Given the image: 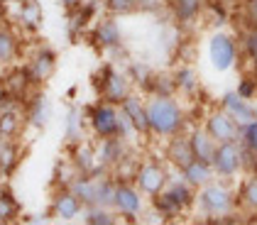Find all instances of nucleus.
<instances>
[{
    "label": "nucleus",
    "mask_w": 257,
    "mask_h": 225,
    "mask_svg": "<svg viewBox=\"0 0 257 225\" xmlns=\"http://www.w3.org/2000/svg\"><path fill=\"white\" fill-rule=\"evenodd\" d=\"M164 154H162V159L169 164L174 171H181L186 164L194 159V152H191V144H189V135L186 132H179L174 137H169V140H164Z\"/></svg>",
    "instance_id": "f3484780"
},
{
    "label": "nucleus",
    "mask_w": 257,
    "mask_h": 225,
    "mask_svg": "<svg viewBox=\"0 0 257 225\" xmlns=\"http://www.w3.org/2000/svg\"><path fill=\"white\" fill-rule=\"evenodd\" d=\"M120 110L127 115V120L135 125L140 137H150V123H147V101L140 93H130L125 101L120 103Z\"/></svg>",
    "instance_id": "aec40b11"
},
{
    "label": "nucleus",
    "mask_w": 257,
    "mask_h": 225,
    "mask_svg": "<svg viewBox=\"0 0 257 225\" xmlns=\"http://www.w3.org/2000/svg\"><path fill=\"white\" fill-rule=\"evenodd\" d=\"M127 149H130V144L125 140H120L118 135L115 137H103V140L96 142V159H98L100 166H105L110 171L127 154Z\"/></svg>",
    "instance_id": "412c9836"
},
{
    "label": "nucleus",
    "mask_w": 257,
    "mask_h": 225,
    "mask_svg": "<svg viewBox=\"0 0 257 225\" xmlns=\"http://www.w3.org/2000/svg\"><path fill=\"white\" fill-rule=\"evenodd\" d=\"M93 79H96L93 83H96V88H98L100 98L108 101V103H115V105H120V103L135 91V86H133V81H130L127 71L115 69V64L113 62L103 64L100 71L93 76Z\"/></svg>",
    "instance_id": "20e7f679"
},
{
    "label": "nucleus",
    "mask_w": 257,
    "mask_h": 225,
    "mask_svg": "<svg viewBox=\"0 0 257 225\" xmlns=\"http://www.w3.org/2000/svg\"><path fill=\"white\" fill-rule=\"evenodd\" d=\"M22 52L20 32L15 30V25L8 20L0 22V69H8L10 64H18Z\"/></svg>",
    "instance_id": "6ab92c4d"
},
{
    "label": "nucleus",
    "mask_w": 257,
    "mask_h": 225,
    "mask_svg": "<svg viewBox=\"0 0 257 225\" xmlns=\"http://www.w3.org/2000/svg\"><path fill=\"white\" fill-rule=\"evenodd\" d=\"M22 164V144L18 137H3L0 135V179H8L18 171Z\"/></svg>",
    "instance_id": "4be33fe9"
},
{
    "label": "nucleus",
    "mask_w": 257,
    "mask_h": 225,
    "mask_svg": "<svg viewBox=\"0 0 257 225\" xmlns=\"http://www.w3.org/2000/svg\"><path fill=\"white\" fill-rule=\"evenodd\" d=\"M8 8H10V5H3V3H0V22L8 20Z\"/></svg>",
    "instance_id": "a19ab883"
},
{
    "label": "nucleus",
    "mask_w": 257,
    "mask_h": 225,
    "mask_svg": "<svg viewBox=\"0 0 257 225\" xmlns=\"http://www.w3.org/2000/svg\"><path fill=\"white\" fill-rule=\"evenodd\" d=\"M71 152H69V159L74 162V166L79 169V174H108L105 166H100L96 159V144L81 140L76 144H69Z\"/></svg>",
    "instance_id": "a211bd4d"
},
{
    "label": "nucleus",
    "mask_w": 257,
    "mask_h": 225,
    "mask_svg": "<svg viewBox=\"0 0 257 225\" xmlns=\"http://www.w3.org/2000/svg\"><path fill=\"white\" fill-rule=\"evenodd\" d=\"M242 22H245V27L257 25V0H245V5H242Z\"/></svg>",
    "instance_id": "4c0bfd02"
},
{
    "label": "nucleus",
    "mask_w": 257,
    "mask_h": 225,
    "mask_svg": "<svg viewBox=\"0 0 257 225\" xmlns=\"http://www.w3.org/2000/svg\"><path fill=\"white\" fill-rule=\"evenodd\" d=\"M8 101H10V93H8L5 81H3V76H0V103H8Z\"/></svg>",
    "instance_id": "ea45409f"
},
{
    "label": "nucleus",
    "mask_w": 257,
    "mask_h": 225,
    "mask_svg": "<svg viewBox=\"0 0 257 225\" xmlns=\"http://www.w3.org/2000/svg\"><path fill=\"white\" fill-rule=\"evenodd\" d=\"M147 123L150 137L169 140L179 132H186L191 127L189 113L181 105L177 96H147Z\"/></svg>",
    "instance_id": "f257e3e1"
},
{
    "label": "nucleus",
    "mask_w": 257,
    "mask_h": 225,
    "mask_svg": "<svg viewBox=\"0 0 257 225\" xmlns=\"http://www.w3.org/2000/svg\"><path fill=\"white\" fill-rule=\"evenodd\" d=\"M76 176H79V169L74 166L71 159H59V162H57V166H54V184H57V188L71 186V181H74Z\"/></svg>",
    "instance_id": "473e14b6"
},
{
    "label": "nucleus",
    "mask_w": 257,
    "mask_h": 225,
    "mask_svg": "<svg viewBox=\"0 0 257 225\" xmlns=\"http://www.w3.org/2000/svg\"><path fill=\"white\" fill-rule=\"evenodd\" d=\"M237 40H240V52L247 59H257V25L242 27V35Z\"/></svg>",
    "instance_id": "72a5a7b5"
},
{
    "label": "nucleus",
    "mask_w": 257,
    "mask_h": 225,
    "mask_svg": "<svg viewBox=\"0 0 257 225\" xmlns=\"http://www.w3.org/2000/svg\"><path fill=\"white\" fill-rule=\"evenodd\" d=\"M174 83H177V93L184 98H196L198 91H201V79H198V71L191 64H181L174 71Z\"/></svg>",
    "instance_id": "393cba45"
},
{
    "label": "nucleus",
    "mask_w": 257,
    "mask_h": 225,
    "mask_svg": "<svg viewBox=\"0 0 257 225\" xmlns=\"http://www.w3.org/2000/svg\"><path fill=\"white\" fill-rule=\"evenodd\" d=\"M81 220L88 225H113L118 223V213L113 208H105V205H86Z\"/></svg>",
    "instance_id": "7c9ffc66"
},
{
    "label": "nucleus",
    "mask_w": 257,
    "mask_h": 225,
    "mask_svg": "<svg viewBox=\"0 0 257 225\" xmlns=\"http://www.w3.org/2000/svg\"><path fill=\"white\" fill-rule=\"evenodd\" d=\"M18 218H22V205L18 196L8 186H0V225L15 223Z\"/></svg>",
    "instance_id": "c85d7f7f"
},
{
    "label": "nucleus",
    "mask_w": 257,
    "mask_h": 225,
    "mask_svg": "<svg viewBox=\"0 0 257 225\" xmlns=\"http://www.w3.org/2000/svg\"><path fill=\"white\" fill-rule=\"evenodd\" d=\"M86 0H61V5H64V10L69 13V10H76V8H81Z\"/></svg>",
    "instance_id": "58836bf2"
},
{
    "label": "nucleus",
    "mask_w": 257,
    "mask_h": 225,
    "mask_svg": "<svg viewBox=\"0 0 257 225\" xmlns=\"http://www.w3.org/2000/svg\"><path fill=\"white\" fill-rule=\"evenodd\" d=\"M169 179H172V171L164 159H145V162H140L133 181L147 198H155L157 193L167 188Z\"/></svg>",
    "instance_id": "423d86ee"
},
{
    "label": "nucleus",
    "mask_w": 257,
    "mask_h": 225,
    "mask_svg": "<svg viewBox=\"0 0 257 225\" xmlns=\"http://www.w3.org/2000/svg\"><path fill=\"white\" fill-rule=\"evenodd\" d=\"M203 130L216 140V142H233L240 137V125L223 110V108H216V110H208L206 115H203Z\"/></svg>",
    "instance_id": "9d476101"
},
{
    "label": "nucleus",
    "mask_w": 257,
    "mask_h": 225,
    "mask_svg": "<svg viewBox=\"0 0 257 225\" xmlns=\"http://www.w3.org/2000/svg\"><path fill=\"white\" fill-rule=\"evenodd\" d=\"M237 142L242 144L245 149H250V152H255L257 154V118L252 123L242 125L240 127V137H237Z\"/></svg>",
    "instance_id": "c9c22d12"
},
{
    "label": "nucleus",
    "mask_w": 257,
    "mask_h": 225,
    "mask_svg": "<svg viewBox=\"0 0 257 225\" xmlns=\"http://www.w3.org/2000/svg\"><path fill=\"white\" fill-rule=\"evenodd\" d=\"M142 93L147 96H177V83H174V74H164V71H155L147 86L142 88Z\"/></svg>",
    "instance_id": "c756f323"
},
{
    "label": "nucleus",
    "mask_w": 257,
    "mask_h": 225,
    "mask_svg": "<svg viewBox=\"0 0 257 225\" xmlns=\"http://www.w3.org/2000/svg\"><path fill=\"white\" fill-rule=\"evenodd\" d=\"M203 5H206V0H169L172 15L181 27L196 22L203 15Z\"/></svg>",
    "instance_id": "bb28decb"
},
{
    "label": "nucleus",
    "mask_w": 257,
    "mask_h": 225,
    "mask_svg": "<svg viewBox=\"0 0 257 225\" xmlns=\"http://www.w3.org/2000/svg\"><path fill=\"white\" fill-rule=\"evenodd\" d=\"M201 218L213 220V223H230L233 213L237 210V193L233 188V181L228 179H213L206 186L196 188V203Z\"/></svg>",
    "instance_id": "f03ea898"
},
{
    "label": "nucleus",
    "mask_w": 257,
    "mask_h": 225,
    "mask_svg": "<svg viewBox=\"0 0 257 225\" xmlns=\"http://www.w3.org/2000/svg\"><path fill=\"white\" fill-rule=\"evenodd\" d=\"M211 166H213V174L218 179L233 181L235 176H240L242 174V147H240V142L237 140L218 142L213 159H211Z\"/></svg>",
    "instance_id": "6e6552de"
},
{
    "label": "nucleus",
    "mask_w": 257,
    "mask_h": 225,
    "mask_svg": "<svg viewBox=\"0 0 257 225\" xmlns=\"http://www.w3.org/2000/svg\"><path fill=\"white\" fill-rule=\"evenodd\" d=\"M0 3H3V5H13L15 0H0Z\"/></svg>",
    "instance_id": "79ce46f5"
},
{
    "label": "nucleus",
    "mask_w": 257,
    "mask_h": 225,
    "mask_svg": "<svg viewBox=\"0 0 257 225\" xmlns=\"http://www.w3.org/2000/svg\"><path fill=\"white\" fill-rule=\"evenodd\" d=\"M237 193V208H245L247 213L257 215V174H245Z\"/></svg>",
    "instance_id": "cd10ccee"
},
{
    "label": "nucleus",
    "mask_w": 257,
    "mask_h": 225,
    "mask_svg": "<svg viewBox=\"0 0 257 225\" xmlns=\"http://www.w3.org/2000/svg\"><path fill=\"white\" fill-rule=\"evenodd\" d=\"M186 135H189V144H191L194 157H196V159H203V162H211L218 142L203 130V125H191V127L186 130Z\"/></svg>",
    "instance_id": "5701e85b"
},
{
    "label": "nucleus",
    "mask_w": 257,
    "mask_h": 225,
    "mask_svg": "<svg viewBox=\"0 0 257 225\" xmlns=\"http://www.w3.org/2000/svg\"><path fill=\"white\" fill-rule=\"evenodd\" d=\"M218 108H223L240 127L252 123L257 118V103L242 98L237 91H225V93L220 96V105H218Z\"/></svg>",
    "instance_id": "4468645a"
},
{
    "label": "nucleus",
    "mask_w": 257,
    "mask_h": 225,
    "mask_svg": "<svg viewBox=\"0 0 257 225\" xmlns=\"http://www.w3.org/2000/svg\"><path fill=\"white\" fill-rule=\"evenodd\" d=\"M83 201H81L79 196L69 188V186H61L54 191V196H52V205H49V215L52 218H57V220H64V223H71V220H76L83 215Z\"/></svg>",
    "instance_id": "f8f14e48"
},
{
    "label": "nucleus",
    "mask_w": 257,
    "mask_h": 225,
    "mask_svg": "<svg viewBox=\"0 0 257 225\" xmlns=\"http://www.w3.org/2000/svg\"><path fill=\"white\" fill-rule=\"evenodd\" d=\"M103 10L115 18L133 15V13H138V0H103Z\"/></svg>",
    "instance_id": "f704fd0d"
},
{
    "label": "nucleus",
    "mask_w": 257,
    "mask_h": 225,
    "mask_svg": "<svg viewBox=\"0 0 257 225\" xmlns=\"http://www.w3.org/2000/svg\"><path fill=\"white\" fill-rule=\"evenodd\" d=\"M145 208H147V196L135 186V181H118L115 184L113 210L118 213V218L138 220Z\"/></svg>",
    "instance_id": "0eeeda50"
},
{
    "label": "nucleus",
    "mask_w": 257,
    "mask_h": 225,
    "mask_svg": "<svg viewBox=\"0 0 257 225\" xmlns=\"http://www.w3.org/2000/svg\"><path fill=\"white\" fill-rule=\"evenodd\" d=\"M125 71H127V76H130L133 86H138L140 91L147 86V81H150L152 74H155V69H152L150 64H145V62H130Z\"/></svg>",
    "instance_id": "2f4dec72"
},
{
    "label": "nucleus",
    "mask_w": 257,
    "mask_h": 225,
    "mask_svg": "<svg viewBox=\"0 0 257 225\" xmlns=\"http://www.w3.org/2000/svg\"><path fill=\"white\" fill-rule=\"evenodd\" d=\"M235 91L242 96V98H247V101H257V79L255 76H250V74L242 76Z\"/></svg>",
    "instance_id": "e433bc0d"
},
{
    "label": "nucleus",
    "mask_w": 257,
    "mask_h": 225,
    "mask_svg": "<svg viewBox=\"0 0 257 225\" xmlns=\"http://www.w3.org/2000/svg\"><path fill=\"white\" fill-rule=\"evenodd\" d=\"M86 113V123L93 137H115L118 135V118H120V105L115 103H108L100 98L98 103H91L83 108Z\"/></svg>",
    "instance_id": "39448f33"
},
{
    "label": "nucleus",
    "mask_w": 257,
    "mask_h": 225,
    "mask_svg": "<svg viewBox=\"0 0 257 225\" xmlns=\"http://www.w3.org/2000/svg\"><path fill=\"white\" fill-rule=\"evenodd\" d=\"M15 22L25 35H35L40 32L42 22H44V10H42L40 0H15Z\"/></svg>",
    "instance_id": "dca6fc26"
},
{
    "label": "nucleus",
    "mask_w": 257,
    "mask_h": 225,
    "mask_svg": "<svg viewBox=\"0 0 257 225\" xmlns=\"http://www.w3.org/2000/svg\"><path fill=\"white\" fill-rule=\"evenodd\" d=\"M179 174L184 176V181H189L194 188H201V186H206L208 181H213V179H216L211 162H203V159H196V157L186 164Z\"/></svg>",
    "instance_id": "a878e982"
},
{
    "label": "nucleus",
    "mask_w": 257,
    "mask_h": 225,
    "mask_svg": "<svg viewBox=\"0 0 257 225\" xmlns=\"http://www.w3.org/2000/svg\"><path fill=\"white\" fill-rule=\"evenodd\" d=\"M3 81H5V88H8L10 98L18 103H25L40 88L37 83L32 81V76H30V71H27V64H10V66L5 69Z\"/></svg>",
    "instance_id": "1a4fd4ad"
},
{
    "label": "nucleus",
    "mask_w": 257,
    "mask_h": 225,
    "mask_svg": "<svg viewBox=\"0 0 257 225\" xmlns=\"http://www.w3.org/2000/svg\"><path fill=\"white\" fill-rule=\"evenodd\" d=\"M86 113L79 105H69L66 108V115H64V137L66 144H76L81 140H86Z\"/></svg>",
    "instance_id": "b1692460"
},
{
    "label": "nucleus",
    "mask_w": 257,
    "mask_h": 225,
    "mask_svg": "<svg viewBox=\"0 0 257 225\" xmlns=\"http://www.w3.org/2000/svg\"><path fill=\"white\" fill-rule=\"evenodd\" d=\"M22 108H25V120H27V127L30 130H44L47 125L52 123V118H54V105L49 101V96L47 93H42L40 88L27 98V101L22 103Z\"/></svg>",
    "instance_id": "9b49d317"
},
{
    "label": "nucleus",
    "mask_w": 257,
    "mask_h": 225,
    "mask_svg": "<svg viewBox=\"0 0 257 225\" xmlns=\"http://www.w3.org/2000/svg\"><path fill=\"white\" fill-rule=\"evenodd\" d=\"M27 71L37 86L47 83L57 74V52L52 47H37V52L27 59Z\"/></svg>",
    "instance_id": "2eb2a0df"
},
{
    "label": "nucleus",
    "mask_w": 257,
    "mask_h": 225,
    "mask_svg": "<svg viewBox=\"0 0 257 225\" xmlns=\"http://www.w3.org/2000/svg\"><path fill=\"white\" fill-rule=\"evenodd\" d=\"M206 57H208V64L213 71L228 74V71L237 69V64H240V40L230 32L218 30L206 42Z\"/></svg>",
    "instance_id": "7ed1b4c3"
},
{
    "label": "nucleus",
    "mask_w": 257,
    "mask_h": 225,
    "mask_svg": "<svg viewBox=\"0 0 257 225\" xmlns=\"http://www.w3.org/2000/svg\"><path fill=\"white\" fill-rule=\"evenodd\" d=\"M91 40L93 44L103 49V52H113V49H118L120 44H122V30H120V22L115 15H103L98 20L93 22V27H91Z\"/></svg>",
    "instance_id": "ddd939ff"
}]
</instances>
